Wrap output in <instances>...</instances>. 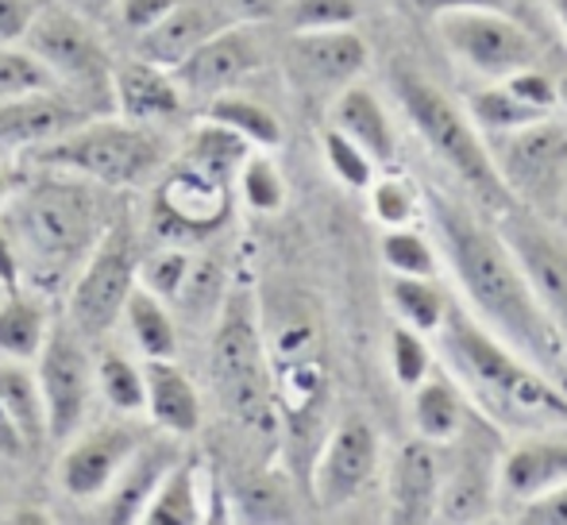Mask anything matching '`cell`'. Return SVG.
<instances>
[{"instance_id": "obj_56", "label": "cell", "mask_w": 567, "mask_h": 525, "mask_svg": "<svg viewBox=\"0 0 567 525\" xmlns=\"http://www.w3.org/2000/svg\"><path fill=\"white\" fill-rule=\"evenodd\" d=\"M0 298H4V282H0Z\"/></svg>"}, {"instance_id": "obj_16", "label": "cell", "mask_w": 567, "mask_h": 525, "mask_svg": "<svg viewBox=\"0 0 567 525\" xmlns=\"http://www.w3.org/2000/svg\"><path fill=\"white\" fill-rule=\"evenodd\" d=\"M367 43L348 28L293 31L286 43V70L306 93H340L367 70Z\"/></svg>"}, {"instance_id": "obj_5", "label": "cell", "mask_w": 567, "mask_h": 525, "mask_svg": "<svg viewBox=\"0 0 567 525\" xmlns=\"http://www.w3.org/2000/svg\"><path fill=\"white\" fill-rule=\"evenodd\" d=\"M31 158L39 166H59V171H78L82 178L97 186H135L143 182L163 158V143L140 124H78V128L54 135V140L31 147Z\"/></svg>"}, {"instance_id": "obj_47", "label": "cell", "mask_w": 567, "mask_h": 525, "mask_svg": "<svg viewBox=\"0 0 567 525\" xmlns=\"http://www.w3.org/2000/svg\"><path fill=\"white\" fill-rule=\"evenodd\" d=\"M514 518L522 525H567V483L529 498L525 506H517Z\"/></svg>"}, {"instance_id": "obj_3", "label": "cell", "mask_w": 567, "mask_h": 525, "mask_svg": "<svg viewBox=\"0 0 567 525\" xmlns=\"http://www.w3.org/2000/svg\"><path fill=\"white\" fill-rule=\"evenodd\" d=\"M105 202L82 182L43 178L12 197L4 233L16 248V262L35 286H54L78 270L101 240Z\"/></svg>"}, {"instance_id": "obj_20", "label": "cell", "mask_w": 567, "mask_h": 525, "mask_svg": "<svg viewBox=\"0 0 567 525\" xmlns=\"http://www.w3.org/2000/svg\"><path fill=\"white\" fill-rule=\"evenodd\" d=\"M436 503H441V444L425 436L405 441L390 475V518L402 525L436 522Z\"/></svg>"}, {"instance_id": "obj_14", "label": "cell", "mask_w": 567, "mask_h": 525, "mask_svg": "<svg viewBox=\"0 0 567 525\" xmlns=\"http://www.w3.org/2000/svg\"><path fill=\"white\" fill-rule=\"evenodd\" d=\"M502 240L509 244L517 267L525 270L533 294L540 298V306L556 317V325L567 332V240L548 225L540 213L514 205L502 213Z\"/></svg>"}, {"instance_id": "obj_41", "label": "cell", "mask_w": 567, "mask_h": 525, "mask_svg": "<svg viewBox=\"0 0 567 525\" xmlns=\"http://www.w3.org/2000/svg\"><path fill=\"white\" fill-rule=\"evenodd\" d=\"M290 31H324V28H351L359 16L355 0H290L278 8Z\"/></svg>"}, {"instance_id": "obj_23", "label": "cell", "mask_w": 567, "mask_h": 525, "mask_svg": "<svg viewBox=\"0 0 567 525\" xmlns=\"http://www.w3.org/2000/svg\"><path fill=\"white\" fill-rule=\"evenodd\" d=\"M113 93L120 113L132 124L147 121H171L182 109V90L171 78V70L151 66V62H127L113 74Z\"/></svg>"}, {"instance_id": "obj_43", "label": "cell", "mask_w": 567, "mask_h": 525, "mask_svg": "<svg viewBox=\"0 0 567 525\" xmlns=\"http://www.w3.org/2000/svg\"><path fill=\"white\" fill-rule=\"evenodd\" d=\"M244 514L251 522H286L290 518V491L278 475H259L244 491Z\"/></svg>"}, {"instance_id": "obj_35", "label": "cell", "mask_w": 567, "mask_h": 525, "mask_svg": "<svg viewBox=\"0 0 567 525\" xmlns=\"http://www.w3.org/2000/svg\"><path fill=\"white\" fill-rule=\"evenodd\" d=\"M247 147H251V143L239 140L236 132H228L225 124L205 121L202 128L194 132V140H189L186 158H182V163H189V166H197V171L213 174V178L228 182L231 171H236V166H244Z\"/></svg>"}, {"instance_id": "obj_13", "label": "cell", "mask_w": 567, "mask_h": 525, "mask_svg": "<svg viewBox=\"0 0 567 525\" xmlns=\"http://www.w3.org/2000/svg\"><path fill=\"white\" fill-rule=\"evenodd\" d=\"M39 394H43L47 441H66L85 418L93 391L90 356H85L78 332L51 329L39 348Z\"/></svg>"}, {"instance_id": "obj_22", "label": "cell", "mask_w": 567, "mask_h": 525, "mask_svg": "<svg viewBox=\"0 0 567 525\" xmlns=\"http://www.w3.org/2000/svg\"><path fill=\"white\" fill-rule=\"evenodd\" d=\"M82 124V113L66 101L47 93H28V97L0 101V147H39L54 135Z\"/></svg>"}, {"instance_id": "obj_28", "label": "cell", "mask_w": 567, "mask_h": 525, "mask_svg": "<svg viewBox=\"0 0 567 525\" xmlns=\"http://www.w3.org/2000/svg\"><path fill=\"white\" fill-rule=\"evenodd\" d=\"M47 332H51L47 306L35 294L8 290V298H0V356H8V360H35Z\"/></svg>"}, {"instance_id": "obj_32", "label": "cell", "mask_w": 567, "mask_h": 525, "mask_svg": "<svg viewBox=\"0 0 567 525\" xmlns=\"http://www.w3.org/2000/svg\"><path fill=\"white\" fill-rule=\"evenodd\" d=\"M0 402L12 413V421L20 425L28 449L47 441V418H43V394H39V379L28 375L20 363H12L8 356H0Z\"/></svg>"}, {"instance_id": "obj_7", "label": "cell", "mask_w": 567, "mask_h": 525, "mask_svg": "<svg viewBox=\"0 0 567 525\" xmlns=\"http://www.w3.org/2000/svg\"><path fill=\"white\" fill-rule=\"evenodd\" d=\"M486 151L502 186L517 205L533 213H553L567 194V124L553 116L514 132L486 135Z\"/></svg>"}, {"instance_id": "obj_25", "label": "cell", "mask_w": 567, "mask_h": 525, "mask_svg": "<svg viewBox=\"0 0 567 525\" xmlns=\"http://www.w3.org/2000/svg\"><path fill=\"white\" fill-rule=\"evenodd\" d=\"M174 460L178 456L171 452V444H147V449H135L132 456H127V464L120 467V475L113 480V495H109L101 522H113V525L140 522L143 506L151 503L158 480L171 472Z\"/></svg>"}, {"instance_id": "obj_52", "label": "cell", "mask_w": 567, "mask_h": 525, "mask_svg": "<svg viewBox=\"0 0 567 525\" xmlns=\"http://www.w3.org/2000/svg\"><path fill=\"white\" fill-rule=\"evenodd\" d=\"M0 282H4V290L20 286V262H16V248H12V240H8L4 225H0Z\"/></svg>"}, {"instance_id": "obj_4", "label": "cell", "mask_w": 567, "mask_h": 525, "mask_svg": "<svg viewBox=\"0 0 567 525\" xmlns=\"http://www.w3.org/2000/svg\"><path fill=\"white\" fill-rule=\"evenodd\" d=\"M394 90L402 101L410 124L421 132V140L429 143L436 158L494 213L502 217L506 209H514V194L502 186L498 171L491 163V151L483 143V132L471 124V116L449 97L444 90H436L429 78H421L417 70H394Z\"/></svg>"}, {"instance_id": "obj_48", "label": "cell", "mask_w": 567, "mask_h": 525, "mask_svg": "<svg viewBox=\"0 0 567 525\" xmlns=\"http://www.w3.org/2000/svg\"><path fill=\"white\" fill-rule=\"evenodd\" d=\"M47 0H0V43H20Z\"/></svg>"}, {"instance_id": "obj_26", "label": "cell", "mask_w": 567, "mask_h": 525, "mask_svg": "<svg viewBox=\"0 0 567 525\" xmlns=\"http://www.w3.org/2000/svg\"><path fill=\"white\" fill-rule=\"evenodd\" d=\"M143 387H147V410L171 433H194L202 425V398H197L194 383L171 368V360H151L143 371Z\"/></svg>"}, {"instance_id": "obj_39", "label": "cell", "mask_w": 567, "mask_h": 525, "mask_svg": "<svg viewBox=\"0 0 567 525\" xmlns=\"http://www.w3.org/2000/svg\"><path fill=\"white\" fill-rule=\"evenodd\" d=\"M390 368H394L398 383L413 391L433 371V352L425 344V332L410 329V325H394V332H390Z\"/></svg>"}, {"instance_id": "obj_49", "label": "cell", "mask_w": 567, "mask_h": 525, "mask_svg": "<svg viewBox=\"0 0 567 525\" xmlns=\"http://www.w3.org/2000/svg\"><path fill=\"white\" fill-rule=\"evenodd\" d=\"M174 4H178V0H116V12H120V23L140 35V31L155 28Z\"/></svg>"}, {"instance_id": "obj_46", "label": "cell", "mask_w": 567, "mask_h": 525, "mask_svg": "<svg viewBox=\"0 0 567 525\" xmlns=\"http://www.w3.org/2000/svg\"><path fill=\"white\" fill-rule=\"evenodd\" d=\"M502 82H506L522 101H529L533 109H540V113H553L556 109V78L545 74V70L525 66V70H517V74L502 78Z\"/></svg>"}, {"instance_id": "obj_15", "label": "cell", "mask_w": 567, "mask_h": 525, "mask_svg": "<svg viewBox=\"0 0 567 525\" xmlns=\"http://www.w3.org/2000/svg\"><path fill=\"white\" fill-rule=\"evenodd\" d=\"M267 62V39L255 23H228L217 35H209L189 59H182L171 70L178 90L197 93V97H217L262 70Z\"/></svg>"}, {"instance_id": "obj_50", "label": "cell", "mask_w": 567, "mask_h": 525, "mask_svg": "<svg viewBox=\"0 0 567 525\" xmlns=\"http://www.w3.org/2000/svg\"><path fill=\"white\" fill-rule=\"evenodd\" d=\"M220 8L231 16L236 23H259V20H270L278 16V0H220Z\"/></svg>"}, {"instance_id": "obj_9", "label": "cell", "mask_w": 567, "mask_h": 525, "mask_svg": "<svg viewBox=\"0 0 567 525\" xmlns=\"http://www.w3.org/2000/svg\"><path fill=\"white\" fill-rule=\"evenodd\" d=\"M436 35L463 66L491 82H502V78L540 62L537 39L517 20L494 12L491 4L436 8Z\"/></svg>"}, {"instance_id": "obj_57", "label": "cell", "mask_w": 567, "mask_h": 525, "mask_svg": "<svg viewBox=\"0 0 567 525\" xmlns=\"http://www.w3.org/2000/svg\"><path fill=\"white\" fill-rule=\"evenodd\" d=\"M0 506H4V495H0Z\"/></svg>"}, {"instance_id": "obj_51", "label": "cell", "mask_w": 567, "mask_h": 525, "mask_svg": "<svg viewBox=\"0 0 567 525\" xmlns=\"http://www.w3.org/2000/svg\"><path fill=\"white\" fill-rule=\"evenodd\" d=\"M23 452H28V441H23L20 425H16L12 413H8V410H4V402H0V456L20 460Z\"/></svg>"}, {"instance_id": "obj_1", "label": "cell", "mask_w": 567, "mask_h": 525, "mask_svg": "<svg viewBox=\"0 0 567 525\" xmlns=\"http://www.w3.org/2000/svg\"><path fill=\"white\" fill-rule=\"evenodd\" d=\"M425 205L436 240L455 270V282L467 294L478 321H486L494 337L537 363L545 375H556L567 363V332L540 306L498 228L478 220V213H471L444 189H429Z\"/></svg>"}, {"instance_id": "obj_37", "label": "cell", "mask_w": 567, "mask_h": 525, "mask_svg": "<svg viewBox=\"0 0 567 525\" xmlns=\"http://www.w3.org/2000/svg\"><path fill=\"white\" fill-rule=\"evenodd\" d=\"M382 259L390 262L394 275H421V278H436L441 262H436V251L429 248L425 236H417L410 225L405 228H390L386 240H382Z\"/></svg>"}, {"instance_id": "obj_58", "label": "cell", "mask_w": 567, "mask_h": 525, "mask_svg": "<svg viewBox=\"0 0 567 525\" xmlns=\"http://www.w3.org/2000/svg\"><path fill=\"white\" fill-rule=\"evenodd\" d=\"M0 189H4V182H0Z\"/></svg>"}, {"instance_id": "obj_54", "label": "cell", "mask_w": 567, "mask_h": 525, "mask_svg": "<svg viewBox=\"0 0 567 525\" xmlns=\"http://www.w3.org/2000/svg\"><path fill=\"white\" fill-rule=\"evenodd\" d=\"M556 109H560L564 121H567V78H560V82H556Z\"/></svg>"}, {"instance_id": "obj_38", "label": "cell", "mask_w": 567, "mask_h": 525, "mask_svg": "<svg viewBox=\"0 0 567 525\" xmlns=\"http://www.w3.org/2000/svg\"><path fill=\"white\" fill-rule=\"evenodd\" d=\"M97 379H101V391H105V398L116 405V410L135 413V410H143V402H147L143 371L135 368L132 360H124L120 352H105V356H101Z\"/></svg>"}, {"instance_id": "obj_11", "label": "cell", "mask_w": 567, "mask_h": 525, "mask_svg": "<svg viewBox=\"0 0 567 525\" xmlns=\"http://www.w3.org/2000/svg\"><path fill=\"white\" fill-rule=\"evenodd\" d=\"M47 70H51L54 82H74L82 90H97V85H109V59L101 39L93 35L90 20L82 12H74L62 0H47L39 8V16L31 20V28L23 31L20 39Z\"/></svg>"}, {"instance_id": "obj_27", "label": "cell", "mask_w": 567, "mask_h": 525, "mask_svg": "<svg viewBox=\"0 0 567 525\" xmlns=\"http://www.w3.org/2000/svg\"><path fill=\"white\" fill-rule=\"evenodd\" d=\"M413 391H417L413 394V425H417V436H425V441H433V444H449L471 413L460 387H455L449 375H441V371H436V375L429 371Z\"/></svg>"}, {"instance_id": "obj_19", "label": "cell", "mask_w": 567, "mask_h": 525, "mask_svg": "<svg viewBox=\"0 0 567 525\" xmlns=\"http://www.w3.org/2000/svg\"><path fill=\"white\" fill-rule=\"evenodd\" d=\"M567 483V441L564 436H529L502 452L498 464V503L525 506L529 498Z\"/></svg>"}, {"instance_id": "obj_44", "label": "cell", "mask_w": 567, "mask_h": 525, "mask_svg": "<svg viewBox=\"0 0 567 525\" xmlns=\"http://www.w3.org/2000/svg\"><path fill=\"white\" fill-rule=\"evenodd\" d=\"M244 197L251 209L259 213H275L286 197V186L278 178V171L267 163V158H244Z\"/></svg>"}, {"instance_id": "obj_36", "label": "cell", "mask_w": 567, "mask_h": 525, "mask_svg": "<svg viewBox=\"0 0 567 525\" xmlns=\"http://www.w3.org/2000/svg\"><path fill=\"white\" fill-rule=\"evenodd\" d=\"M54 85L51 70L23 47L16 51L12 43H0V101L28 97V93H47Z\"/></svg>"}, {"instance_id": "obj_6", "label": "cell", "mask_w": 567, "mask_h": 525, "mask_svg": "<svg viewBox=\"0 0 567 525\" xmlns=\"http://www.w3.org/2000/svg\"><path fill=\"white\" fill-rule=\"evenodd\" d=\"M213 379H217L225 405L244 425L259 429V433L275 429L267 348H262L259 317L247 298H231L220 317L217 340H213Z\"/></svg>"}, {"instance_id": "obj_12", "label": "cell", "mask_w": 567, "mask_h": 525, "mask_svg": "<svg viewBox=\"0 0 567 525\" xmlns=\"http://www.w3.org/2000/svg\"><path fill=\"white\" fill-rule=\"evenodd\" d=\"M228 217V182L197 171L189 163L171 166L155 194L151 233L163 240V248H182L189 236L213 233Z\"/></svg>"}, {"instance_id": "obj_30", "label": "cell", "mask_w": 567, "mask_h": 525, "mask_svg": "<svg viewBox=\"0 0 567 525\" xmlns=\"http://www.w3.org/2000/svg\"><path fill=\"white\" fill-rule=\"evenodd\" d=\"M140 522L147 525H197L202 503H197V467L189 460H174L171 472L158 480L151 503L143 506Z\"/></svg>"}, {"instance_id": "obj_21", "label": "cell", "mask_w": 567, "mask_h": 525, "mask_svg": "<svg viewBox=\"0 0 567 525\" xmlns=\"http://www.w3.org/2000/svg\"><path fill=\"white\" fill-rule=\"evenodd\" d=\"M135 452V436L120 425H105L78 441L74 449L62 456V487L74 498H97L113 487L120 467Z\"/></svg>"}, {"instance_id": "obj_17", "label": "cell", "mask_w": 567, "mask_h": 525, "mask_svg": "<svg viewBox=\"0 0 567 525\" xmlns=\"http://www.w3.org/2000/svg\"><path fill=\"white\" fill-rule=\"evenodd\" d=\"M374 467H379V436H374V429L363 418H343L332 429L321 460H317V472H313L317 503L324 511L348 506L374 480Z\"/></svg>"}, {"instance_id": "obj_8", "label": "cell", "mask_w": 567, "mask_h": 525, "mask_svg": "<svg viewBox=\"0 0 567 525\" xmlns=\"http://www.w3.org/2000/svg\"><path fill=\"white\" fill-rule=\"evenodd\" d=\"M502 436L491 418L467 413L463 429L441 444V522H483L498 506Z\"/></svg>"}, {"instance_id": "obj_53", "label": "cell", "mask_w": 567, "mask_h": 525, "mask_svg": "<svg viewBox=\"0 0 567 525\" xmlns=\"http://www.w3.org/2000/svg\"><path fill=\"white\" fill-rule=\"evenodd\" d=\"M62 4H70L74 12H82L85 20H97V16H105L109 8L116 4V0H62Z\"/></svg>"}, {"instance_id": "obj_31", "label": "cell", "mask_w": 567, "mask_h": 525, "mask_svg": "<svg viewBox=\"0 0 567 525\" xmlns=\"http://www.w3.org/2000/svg\"><path fill=\"white\" fill-rule=\"evenodd\" d=\"M205 121L225 124L228 132H236L239 140H247L251 147H278V143H282V121H278L267 105H259V101H251V97L217 93L213 105L205 109Z\"/></svg>"}, {"instance_id": "obj_29", "label": "cell", "mask_w": 567, "mask_h": 525, "mask_svg": "<svg viewBox=\"0 0 567 525\" xmlns=\"http://www.w3.org/2000/svg\"><path fill=\"white\" fill-rule=\"evenodd\" d=\"M124 313H127V329H132L135 344H140V352L147 360H174L178 332H174V317L166 313L158 294H151L147 286L135 282L124 301Z\"/></svg>"}, {"instance_id": "obj_33", "label": "cell", "mask_w": 567, "mask_h": 525, "mask_svg": "<svg viewBox=\"0 0 567 525\" xmlns=\"http://www.w3.org/2000/svg\"><path fill=\"white\" fill-rule=\"evenodd\" d=\"M467 116L478 132L498 135V132L525 128V124L540 121V116H548V113H540V109H533L529 101H522L506 82H491L467 97Z\"/></svg>"}, {"instance_id": "obj_10", "label": "cell", "mask_w": 567, "mask_h": 525, "mask_svg": "<svg viewBox=\"0 0 567 525\" xmlns=\"http://www.w3.org/2000/svg\"><path fill=\"white\" fill-rule=\"evenodd\" d=\"M135 275H140L135 228L127 217H116L78 267V282L70 290V321L82 337H101L113 329L124 313Z\"/></svg>"}, {"instance_id": "obj_40", "label": "cell", "mask_w": 567, "mask_h": 525, "mask_svg": "<svg viewBox=\"0 0 567 525\" xmlns=\"http://www.w3.org/2000/svg\"><path fill=\"white\" fill-rule=\"evenodd\" d=\"M189 267H194V256H189L186 248H163L147 259L140 256V275H135V282L147 286V290L158 294V298L174 301L182 290V282H186Z\"/></svg>"}, {"instance_id": "obj_55", "label": "cell", "mask_w": 567, "mask_h": 525, "mask_svg": "<svg viewBox=\"0 0 567 525\" xmlns=\"http://www.w3.org/2000/svg\"><path fill=\"white\" fill-rule=\"evenodd\" d=\"M553 12H556V20L567 28V0H553Z\"/></svg>"}, {"instance_id": "obj_34", "label": "cell", "mask_w": 567, "mask_h": 525, "mask_svg": "<svg viewBox=\"0 0 567 525\" xmlns=\"http://www.w3.org/2000/svg\"><path fill=\"white\" fill-rule=\"evenodd\" d=\"M390 301H394L402 325H410L417 332H436L444 321V309H449V294L433 278H421V275L390 278Z\"/></svg>"}, {"instance_id": "obj_24", "label": "cell", "mask_w": 567, "mask_h": 525, "mask_svg": "<svg viewBox=\"0 0 567 525\" xmlns=\"http://www.w3.org/2000/svg\"><path fill=\"white\" fill-rule=\"evenodd\" d=\"M332 128L348 135L351 143L371 155L374 166H386L394 158L398 143H394V124H390L382 101L374 97L367 85H343L337 93V105H332Z\"/></svg>"}, {"instance_id": "obj_2", "label": "cell", "mask_w": 567, "mask_h": 525, "mask_svg": "<svg viewBox=\"0 0 567 525\" xmlns=\"http://www.w3.org/2000/svg\"><path fill=\"white\" fill-rule=\"evenodd\" d=\"M441 344L460 383H467L494 421H514L525 429L567 421V394L560 383L494 337L460 301H449L444 309Z\"/></svg>"}, {"instance_id": "obj_42", "label": "cell", "mask_w": 567, "mask_h": 525, "mask_svg": "<svg viewBox=\"0 0 567 525\" xmlns=\"http://www.w3.org/2000/svg\"><path fill=\"white\" fill-rule=\"evenodd\" d=\"M324 158H329V166L337 171V178L348 182L351 189H367L374 182L371 155H367L359 143H351L348 135L337 132V128L324 132Z\"/></svg>"}, {"instance_id": "obj_45", "label": "cell", "mask_w": 567, "mask_h": 525, "mask_svg": "<svg viewBox=\"0 0 567 525\" xmlns=\"http://www.w3.org/2000/svg\"><path fill=\"white\" fill-rule=\"evenodd\" d=\"M417 194H413L405 182L398 178H386L374 186V217L382 220L386 228H405L413 225V217H417Z\"/></svg>"}, {"instance_id": "obj_18", "label": "cell", "mask_w": 567, "mask_h": 525, "mask_svg": "<svg viewBox=\"0 0 567 525\" xmlns=\"http://www.w3.org/2000/svg\"><path fill=\"white\" fill-rule=\"evenodd\" d=\"M228 23H236V20L220 8V0H178L155 28L135 35V47H140L143 62L174 70L182 59H189L205 39L217 35Z\"/></svg>"}]
</instances>
